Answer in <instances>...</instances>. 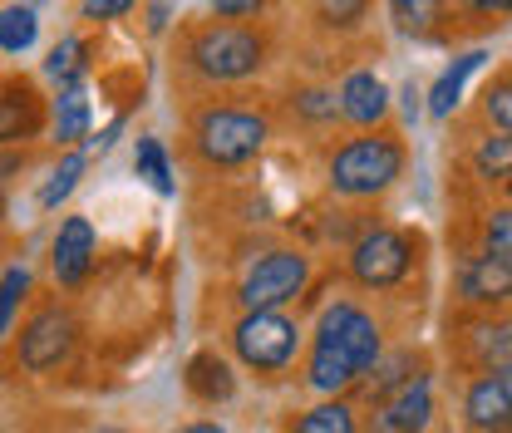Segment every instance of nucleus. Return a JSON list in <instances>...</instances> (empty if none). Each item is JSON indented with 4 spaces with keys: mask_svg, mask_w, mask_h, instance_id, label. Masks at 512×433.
I'll return each instance as SVG.
<instances>
[{
    "mask_svg": "<svg viewBox=\"0 0 512 433\" xmlns=\"http://www.w3.org/2000/svg\"><path fill=\"white\" fill-rule=\"evenodd\" d=\"M271 60V35L247 20H192L183 25V64L207 84H242Z\"/></svg>",
    "mask_w": 512,
    "mask_h": 433,
    "instance_id": "obj_1",
    "label": "nucleus"
},
{
    "mask_svg": "<svg viewBox=\"0 0 512 433\" xmlns=\"http://www.w3.org/2000/svg\"><path fill=\"white\" fill-rule=\"evenodd\" d=\"M404 163H409V148L394 128H375V133H360L350 143H340L325 163V183L335 197H380L404 178Z\"/></svg>",
    "mask_w": 512,
    "mask_h": 433,
    "instance_id": "obj_2",
    "label": "nucleus"
},
{
    "mask_svg": "<svg viewBox=\"0 0 512 433\" xmlns=\"http://www.w3.org/2000/svg\"><path fill=\"white\" fill-rule=\"evenodd\" d=\"M271 138V119L247 104H212L188 128V143L202 168H242Z\"/></svg>",
    "mask_w": 512,
    "mask_h": 433,
    "instance_id": "obj_3",
    "label": "nucleus"
},
{
    "mask_svg": "<svg viewBox=\"0 0 512 433\" xmlns=\"http://www.w3.org/2000/svg\"><path fill=\"white\" fill-rule=\"evenodd\" d=\"M232 355L261 379L286 374L301 355V325L286 310H247L232 325Z\"/></svg>",
    "mask_w": 512,
    "mask_h": 433,
    "instance_id": "obj_4",
    "label": "nucleus"
},
{
    "mask_svg": "<svg viewBox=\"0 0 512 433\" xmlns=\"http://www.w3.org/2000/svg\"><path fill=\"white\" fill-rule=\"evenodd\" d=\"M306 286H311V256L296 247H271L237 281V306L242 315L247 310H286Z\"/></svg>",
    "mask_w": 512,
    "mask_h": 433,
    "instance_id": "obj_5",
    "label": "nucleus"
},
{
    "mask_svg": "<svg viewBox=\"0 0 512 433\" xmlns=\"http://www.w3.org/2000/svg\"><path fill=\"white\" fill-rule=\"evenodd\" d=\"M409 266H414V237L399 232V227H370L345 256V276L365 291L399 286L409 276Z\"/></svg>",
    "mask_w": 512,
    "mask_h": 433,
    "instance_id": "obj_6",
    "label": "nucleus"
},
{
    "mask_svg": "<svg viewBox=\"0 0 512 433\" xmlns=\"http://www.w3.org/2000/svg\"><path fill=\"white\" fill-rule=\"evenodd\" d=\"M74 335H79V325H74V315L64 306L35 310L30 325L20 330V370L25 374L60 370L64 360H69V350H74Z\"/></svg>",
    "mask_w": 512,
    "mask_h": 433,
    "instance_id": "obj_7",
    "label": "nucleus"
},
{
    "mask_svg": "<svg viewBox=\"0 0 512 433\" xmlns=\"http://www.w3.org/2000/svg\"><path fill=\"white\" fill-rule=\"evenodd\" d=\"M463 424H468V433H512V365L478 370L468 379Z\"/></svg>",
    "mask_w": 512,
    "mask_h": 433,
    "instance_id": "obj_8",
    "label": "nucleus"
},
{
    "mask_svg": "<svg viewBox=\"0 0 512 433\" xmlns=\"http://www.w3.org/2000/svg\"><path fill=\"white\" fill-rule=\"evenodd\" d=\"M453 296L468 310H508L512 306V271L503 261L473 251L453 261Z\"/></svg>",
    "mask_w": 512,
    "mask_h": 433,
    "instance_id": "obj_9",
    "label": "nucleus"
},
{
    "mask_svg": "<svg viewBox=\"0 0 512 433\" xmlns=\"http://www.w3.org/2000/svg\"><path fill=\"white\" fill-rule=\"evenodd\" d=\"M429 419H434V389H429V379H414L399 394H389L384 404H375L370 433H424Z\"/></svg>",
    "mask_w": 512,
    "mask_h": 433,
    "instance_id": "obj_10",
    "label": "nucleus"
},
{
    "mask_svg": "<svg viewBox=\"0 0 512 433\" xmlns=\"http://www.w3.org/2000/svg\"><path fill=\"white\" fill-rule=\"evenodd\" d=\"M340 119L355 128H370V133L389 119V89L375 69H350L340 79Z\"/></svg>",
    "mask_w": 512,
    "mask_h": 433,
    "instance_id": "obj_11",
    "label": "nucleus"
},
{
    "mask_svg": "<svg viewBox=\"0 0 512 433\" xmlns=\"http://www.w3.org/2000/svg\"><path fill=\"white\" fill-rule=\"evenodd\" d=\"M50 266H55V281L64 291H74L89 276V266H94V227H89V217H64L60 222V232L50 242Z\"/></svg>",
    "mask_w": 512,
    "mask_h": 433,
    "instance_id": "obj_12",
    "label": "nucleus"
},
{
    "mask_svg": "<svg viewBox=\"0 0 512 433\" xmlns=\"http://www.w3.org/2000/svg\"><path fill=\"white\" fill-rule=\"evenodd\" d=\"M45 99L35 94V84L30 79H5V99H0V133H5V143L15 148V143H25V138H35L40 128H45Z\"/></svg>",
    "mask_w": 512,
    "mask_h": 433,
    "instance_id": "obj_13",
    "label": "nucleus"
},
{
    "mask_svg": "<svg viewBox=\"0 0 512 433\" xmlns=\"http://www.w3.org/2000/svg\"><path fill=\"white\" fill-rule=\"evenodd\" d=\"M183 384H188V394L197 404H222V399L237 394V374H232V365H227L217 350H197L188 360Z\"/></svg>",
    "mask_w": 512,
    "mask_h": 433,
    "instance_id": "obj_14",
    "label": "nucleus"
},
{
    "mask_svg": "<svg viewBox=\"0 0 512 433\" xmlns=\"http://www.w3.org/2000/svg\"><path fill=\"white\" fill-rule=\"evenodd\" d=\"M50 133L64 148L89 138V94H84V84H64L60 94L50 99Z\"/></svg>",
    "mask_w": 512,
    "mask_h": 433,
    "instance_id": "obj_15",
    "label": "nucleus"
},
{
    "mask_svg": "<svg viewBox=\"0 0 512 433\" xmlns=\"http://www.w3.org/2000/svg\"><path fill=\"white\" fill-rule=\"evenodd\" d=\"M483 60H488L483 50H468V55H458V60H453L444 74L434 79V89H429V114H434V119H448V114L458 109V99H463V84H468V79L483 69Z\"/></svg>",
    "mask_w": 512,
    "mask_h": 433,
    "instance_id": "obj_16",
    "label": "nucleus"
},
{
    "mask_svg": "<svg viewBox=\"0 0 512 433\" xmlns=\"http://www.w3.org/2000/svg\"><path fill=\"white\" fill-rule=\"evenodd\" d=\"M473 173L488 183H512V133H483L473 143Z\"/></svg>",
    "mask_w": 512,
    "mask_h": 433,
    "instance_id": "obj_17",
    "label": "nucleus"
},
{
    "mask_svg": "<svg viewBox=\"0 0 512 433\" xmlns=\"http://www.w3.org/2000/svg\"><path fill=\"white\" fill-rule=\"evenodd\" d=\"M291 433H360V419L345 399H320L291 424Z\"/></svg>",
    "mask_w": 512,
    "mask_h": 433,
    "instance_id": "obj_18",
    "label": "nucleus"
},
{
    "mask_svg": "<svg viewBox=\"0 0 512 433\" xmlns=\"http://www.w3.org/2000/svg\"><path fill=\"white\" fill-rule=\"evenodd\" d=\"M133 173L153 187L158 197H173V192H178V183H173V163H168V153H163L158 138H138V148H133Z\"/></svg>",
    "mask_w": 512,
    "mask_h": 433,
    "instance_id": "obj_19",
    "label": "nucleus"
},
{
    "mask_svg": "<svg viewBox=\"0 0 512 433\" xmlns=\"http://www.w3.org/2000/svg\"><path fill=\"white\" fill-rule=\"evenodd\" d=\"M84 173H89V153H84V148H69L60 163H55V173L45 178V187H40V207H45V212H55L64 197L79 187V178H84Z\"/></svg>",
    "mask_w": 512,
    "mask_h": 433,
    "instance_id": "obj_20",
    "label": "nucleus"
},
{
    "mask_svg": "<svg viewBox=\"0 0 512 433\" xmlns=\"http://www.w3.org/2000/svg\"><path fill=\"white\" fill-rule=\"evenodd\" d=\"M389 15L404 35H434L444 20V0H389Z\"/></svg>",
    "mask_w": 512,
    "mask_h": 433,
    "instance_id": "obj_21",
    "label": "nucleus"
},
{
    "mask_svg": "<svg viewBox=\"0 0 512 433\" xmlns=\"http://www.w3.org/2000/svg\"><path fill=\"white\" fill-rule=\"evenodd\" d=\"M89 45L79 40V35H69V40H60L55 50H50V60H45V74L55 79V84H84V69H89Z\"/></svg>",
    "mask_w": 512,
    "mask_h": 433,
    "instance_id": "obj_22",
    "label": "nucleus"
},
{
    "mask_svg": "<svg viewBox=\"0 0 512 433\" xmlns=\"http://www.w3.org/2000/svg\"><path fill=\"white\" fill-rule=\"evenodd\" d=\"M35 30H40V20H35L30 5H5V15H0V50L5 55H25L35 45Z\"/></svg>",
    "mask_w": 512,
    "mask_h": 433,
    "instance_id": "obj_23",
    "label": "nucleus"
},
{
    "mask_svg": "<svg viewBox=\"0 0 512 433\" xmlns=\"http://www.w3.org/2000/svg\"><path fill=\"white\" fill-rule=\"evenodd\" d=\"M483 256L503 261L512 271V207H488L483 212Z\"/></svg>",
    "mask_w": 512,
    "mask_h": 433,
    "instance_id": "obj_24",
    "label": "nucleus"
},
{
    "mask_svg": "<svg viewBox=\"0 0 512 433\" xmlns=\"http://www.w3.org/2000/svg\"><path fill=\"white\" fill-rule=\"evenodd\" d=\"M291 109H296L306 124H330V119L340 114V89H320V84H311V89H296Z\"/></svg>",
    "mask_w": 512,
    "mask_h": 433,
    "instance_id": "obj_25",
    "label": "nucleus"
},
{
    "mask_svg": "<svg viewBox=\"0 0 512 433\" xmlns=\"http://www.w3.org/2000/svg\"><path fill=\"white\" fill-rule=\"evenodd\" d=\"M483 119L498 128V133H512V69H503V74L483 89Z\"/></svg>",
    "mask_w": 512,
    "mask_h": 433,
    "instance_id": "obj_26",
    "label": "nucleus"
},
{
    "mask_svg": "<svg viewBox=\"0 0 512 433\" xmlns=\"http://www.w3.org/2000/svg\"><path fill=\"white\" fill-rule=\"evenodd\" d=\"M370 15V0H316V20L325 30H355Z\"/></svg>",
    "mask_w": 512,
    "mask_h": 433,
    "instance_id": "obj_27",
    "label": "nucleus"
},
{
    "mask_svg": "<svg viewBox=\"0 0 512 433\" xmlns=\"http://www.w3.org/2000/svg\"><path fill=\"white\" fill-rule=\"evenodd\" d=\"M25 291H30V271L25 266H5V286H0V325H5V335L15 330V306L25 301Z\"/></svg>",
    "mask_w": 512,
    "mask_h": 433,
    "instance_id": "obj_28",
    "label": "nucleus"
},
{
    "mask_svg": "<svg viewBox=\"0 0 512 433\" xmlns=\"http://www.w3.org/2000/svg\"><path fill=\"white\" fill-rule=\"evenodd\" d=\"M128 10H133V0H84L79 5L84 20H124Z\"/></svg>",
    "mask_w": 512,
    "mask_h": 433,
    "instance_id": "obj_29",
    "label": "nucleus"
},
{
    "mask_svg": "<svg viewBox=\"0 0 512 433\" xmlns=\"http://www.w3.org/2000/svg\"><path fill=\"white\" fill-rule=\"evenodd\" d=\"M217 10V20H247V15H261L271 0H207Z\"/></svg>",
    "mask_w": 512,
    "mask_h": 433,
    "instance_id": "obj_30",
    "label": "nucleus"
},
{
    "mask_svg": "<svg viewBox=\"0 0 512 433\" xmlns=\"http://www.w3.org/2000/svg\"><path fill=\"white\" fill-rule=\"evenodd\" d=\"M468 10H473L483 25H493V30H498V25L512 15V0H468Z\"/></svg>",
    "mask_w": 512,
    "mask_h": 433,
    "instance_id": "obj_31",
    "label": "nucleus"
},
{
    "mask_svg": "<svg viewBox=\"0 0 512 433\" xmlns=\"http://www.w3.org/2000/svg\"><path fill=\"white\" fill-rule=\"evenodd\" d=\"M178 433H227V429H222V424H207V419H202V424H188V429H178Z\"/></svg>",
    "mask_w": 512,
    "mask_h": 433,
    "instance_id": "obj_32",
    "label": "nucleus"
},
{
    "mask_svg": "<svg viewBox=\"0 0 512 433\" xmlns=\"http://www.w3.org/2000/svg\"><path fill=\"white\" fill-rule=\"evenodd\" d=\"M94 433H124V429H94Z\"/></svg>",
    "mask_w": 512,
    "mask_h": 433,
    "instance_id": "obj_33",
    "label": "nucleus"
}]
</instances>
